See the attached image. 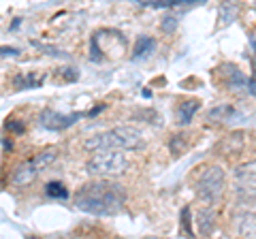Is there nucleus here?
Returning <instances> with one entry per match:
<instances>
[{
	"label": "nucleus",
	"mask_w": 256,
	"mask_h": 239,
	"mask_svg": "<svg viewBox=\"0 0 256 239\" xmlns=\"http://www.w3.org/2000/svg\"><path fill=\"white\" fill-rule=\"evenodd\" d=\"M13 84L18 90H30V88H41L45 84V75L41 73H26V75H18L13 79Z\"/></svg>",
	"instance_id": "obj_14"
},
{
	"label": "nucleus",
	"mask_w": 256,
	"mask_h": 239,
	"mask_svg": "<svg viewBox=\"0 0 256 239\" xmlns=\"http://www.w3.org/2000/svg\"><path fill=\"white\" fill-rule=\"evenodd\" d=\"M178 24H180V20L175 18V15H164L162 24H160V28H162L164 34H173L175 30H178Z\"/></svg>",
	"instance_id": "obj_18"
},
{
	"label": "nucleus",
	"mask_w": 256,
	"mask_h": 239,
	"mask_svg": "<svg viewBox=\"0 0 256 239\" xmlns=\"http://www.w3.org/2000/svg\"><path fill=\"white\" fill-rule=\"evenodd\" d=\"M169 148H171L173 156H180V154H184V150H186V139H184L182 134H175L169 143Z\"/></svg>",
	"instance_id": "obj_20"
},
{
	"label": "nucleus",
	"mask_w": 256,
	"mask_h": 239,
	"mask_svg": "<svg viewBox=\"0 0 256 239\" xmlns=\"http://www.w3.org/2000/svg\"><path fill=\"white\" fill-rule=\"evenodd\" d=\"M62 77L66 79V82H77V77H79V73L75 68H64L62 70Z\"/></svg>",
	"instance_id": "obj_23"
},
{
	"label": "nucleus",
	"mask_w": 256,
	"mask_h": 239,
	"mask_svg": "<svg viewBox=\"0 0 256 239\" xmlns=\"http://www.w3.org/2000/svg\"><path fill=\"white\" fill-rule=\"evenodd\" d=\"M235 188L242 201L256 198V160L242 164L235 171Z\"/></svg>",
	"instance_id": "obj_6"
},
{
	"label": "nucleus",
	"mask_w": 256,
	"mask_h": 239,
	"mask_svg": "<svg viewBox=\"0 0 256 239\" xmlns=\"http://www.w3.org/2000/svg\"><path fill=\"white\" fill-rule=\"evenodd\" d=\"M22 50H18V47H0V56H13V58H18Z\"/></svg>",
	"instance_id": "obj_22"
},
{
	"label": "nucleus",
	"mask_w": 256,
	"mask_h": 239,
	"mask_svg": "<svg viewBox=\"0 0 256 239\" xmlns=\"http://www.w3.org/2000/svg\"><path fill=\"white\" fill-rule=\"evenodd\" d=\"M182 228H184V233H186L188 237L194 235V230H192V212H190V207H184L182 210Z\"/></svg>",
	"instance_id": "obj_19"
},
{
	"label": "nucleus",
	"mask_w": 256,
	"mask_h": 239,
	"mask_svg": "<svg viewBox=\"0 0 256 239\" xmlns=\"http://www.w3.org/2000/svg\"><path fill=\"white\" fill-rule=\"evenodd\" d=\"M198 109H201V100H196V98H188V100L180 102V107H178V124H182V126L190 124Z\"/></svg>",
	"instance_id": "obj_10"
},
{
	"label": "nucleus",
	"mask_w": 256,
	"mask_h": 239,
	"mask_svg": "<svg viewBox=\"0 0 256 239\" xmlns=\"http://www.w3.org/2000/svg\"><path fill=\"white\" fill-rule=\"evenodd\" d=\"M45 194L50 198H66L68 190H66V186H64L62 182H50V184L45 186Z\"/></svg>",
	"instance_id": "obj_17"
},
{
	"label": "nucleus",
	"mask_w": 256,
	"mask_h": 239,
	"mask_svg": "<svg viewBox=\"0 0 256 239\" xmlns=\"http://www.w3.org/2000/svg\"><path fill=\"white\" fill-rule=\"evenodd\" d=\"M126 190L122 184L107 180L88 182L75 192V205L90 216H116L124 210Z\"/></svg>",
	"instance_id": "obj_1"
},
{
	"label": "nucleus",
	"mask_w": 256,
	"mask_h": 239,
	"mask_svg": "<svg viewBox=\"0 0 256 239\" xmlns=\"http://www.w3.org/2000/svg\"><path fill=\"white\" fill-rule=\"evenodd\" d=\"M237 116V111L233 105H216L214 109L207 111V120L214 124H220V122H230Z\"/></svg>",
	"instance_id": "obj_13"
},
{
	"label": "nucleus",
	"mask_w": 256,
	"mask_h": 239,
	"mask_svg": "<svg viewBox=\"0 0 256 239\" xmlns=\"http://www.w3.org/2000/svg\"><path fill=\"white\" fill-rule=\"evenodd\" d=\"M154 52H156V38L154 36H139L132 47V60L150 58Z\"/></svg>",
	"instance_id": "obj_11"
},
{
	"label": "nucleus",
	"mask_w": 256,
	"mask_h": 239,
	"mask_svg": "<svg viewBox=\"0 0 256 239\" xmlns=\"http://www.w3.org/2000/svg\"><path fill=\"white\" fill-rule=\"evenodd\" d=\"M128 158L118 152V150H100L98 154H94L86 164V171L90 175H98V178H116L128 171Z\"/></svg>",
	"instance_id": "obj_3"
},
{
	"label": "nucleus",
	"mask_w": 256,
	"mask_h": 239,
	"mask_svg": "<svg viewBox=\"0 0 256 239\" xmlns=\"http://www.w3.org/2000/svg\"><path fill=\"white\" fill-rule=\"evenodd\" d=\"M196 228L198 233H201L203 237L212 235L214 228H216V210H212V207H203V210L196 212Z\"/></svg>",
	"instance_id": "obj_8"
},
{
	"label": "nucleus",
	"mask_w": 256,
	"mask_h": 239,
	"mask_svg": "<svg viewBox=\"0 0 256 239\" xmlns=\"http://www.w3.org/2000/svg\"><path fill=\"white\" fill-rule=\"evenodd\" d=\"M6 130L13 132V134H24L26 132V124L20 122V120H6Z\"/></svg>",
	"instance_id": "obj_21"
},
{
	"label": "nucleus",
	"mask_w": 256,
	"mask_h": 239,
	"mask_svg": "<svg viewBox=\"0 0 256 239\" xmlns=\"http://www.w3.org/2000/svg\"><path fill=\"white\" fill-rule=\"evenodd\" d=\"M56 156H58L56 150H45V152L36 154L34 158H30V160L18 164L15 166V171H13V175H11V184L20 186V188L22 186H30L32 182H34L38 175H41L47 166L56 160Z\"/></svg>",
	"instance_id": "obj_4"
},
{
	"label": "nucleus",
	"mask_w": 256,
	"mask_h": 239,
	"mask_svg": "<svg viewBox=\"0 0 256 239\" xmlns=\"http://www.w3.org/2000/svg\"><path fill=\"white\" fill-rule=\"evenodd\" d=\"M22 22H24L22 18H15V20H13V24H11V28H9V30H11V32H15V30H18V28H20V24H22Z\"/></svg>",
	"instance_id": "obj_25"
},
{
	"label": "nucleus",
	"mask_w": 256,
	"mask_h": 239,
	"mask_svg": "<svg viewBox=\"0 0 256 239\" xmlns=\"http://www.w3.org/2000/svg\"><path fill=\"white\" fill-rule=\"evenodd\" d=\"M143 146H146L143 134L130 126H118V128H111L107 132L94 134L84 143L88 152H100V150H128V152H132V150H141Z\"/></svg>",
	"instance_id": "obj_2"
},
{
	"label": "nucleus",
	"mask_w": 256,
	"mask_h": 239,
	"mask_svg": "<svg viewBox=\"0 0 256 239\" xmlns=\"http://www.w3.org/2000/svg\"><path fill=\"white\" fill-rule=\"evenodd\" d=\"M239 15V2L237 0H226V2H222L220 6V24L222 26H228V24H233Z\"/></svg>",
	"instance_id": "obj_16"
},
{
	"label": "nucleus",
	"mask_w": 256,
	"mask_h": 239,
	"mask_svg": "<svg viewBox=\"0 0 256 239\" xmlns=\"http://www.w3.org/2000/svg\"><path fill=\"white\" fill-rule=\"evenodd\" d=\"M246 146V139H244V132H233L228 137H224L220 143H218V152L220 154H239Z\"/></svg>",
	"instance_id": "obj_9"
},
{
	"label": "nucleus",
	"mask_w": 256,
	"mask_h": 239,
	"mask_svg": "<svg viewBox=\"0 0 256 239\" xmlns=\"http://www.w3.org/2000/svg\"><path fill=\"white\" fill-rule=\"evenodd\" d=\"M237 233L242 237H256V216L254 214H242V216H239Z\"/></svg>",
	"instance_id": "obj_15"
},
{
	"label": "nucleus",
	"mask_w": 256,
	"mask_h": 239,
	"mask_svg": "<svg viewBox=\"0 0 256 239\" xmlns=\"http://www.w3.org/2000/svg\"><path fill=\"white\" fill-rule=\"evenodd\" d=\"M224 182H226L224 171L220 166L212 164L196 178L194 192L203 203H218L222 198V192H224Z\"/></svg>",
	"instance_id": "obj_5"
},
{
	"label": "nucleus",
	"mask_w": 256,
	"mask_h": 239,
	"mask_svg": "<svg viewBox=\"0 0 256 239\" xmlns=\"http://www.w3.org/2000/svg\"><path fill=\"white\" fill-rule=\"evenodd\" d=\"M252 45H254V50H256V38H254V41H252Z\"/></svg>",
	"instance_id": "obj_26"
},
{
	"label": "nucleus",
	"mask_w": 256,
	"mask_h": 239,
	"mask_svg": "<svg viewBox=\"0 0 256 239\" xmlns=\"http://www.w3.org/2000/svg\"><path fill=\"white\" fill-rule=\"evenodd\" d=\"M246 88L252 96H256V79H246Z\"/></svg>",
	"instance_id": "obj_24"
},
{
	"label": "nucleus",
	"mask_w": 256,
	"mask_h": 239,
	"mask_svg": "<svg viewBox=\"0 0 256 239\" xmlns=\"http://www.w3.org/2000/svg\"><path fill=\"white\" fill-rule=\"evenodd\" d=\"M139 4L150 6V9H173V6L184 4H203L205 0H137Z\"/></svg>",
	"instance_id": "obj_12"
},
{
	"label": "nucleus",
	"mask_w": 256,
	"mask_h": 239,
	"mask_svg": "<svg viewBox=\"0 0 256 239\" xmlns=\"http://www.w3.org/2000/svg\"><path fill=\"white\" fill-rule=\"evenodd\" d=\"M86 114H60V111H54V109H47L41 114L38 122H41L43 128L47 130H66L70 128L73 124H77Z\"/></svg>",
	"instance_id": "obj_7"
}]
</instances>
